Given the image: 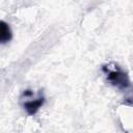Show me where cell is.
<instances>
[{"mask_svg": "<svg viewBox=\"0 0 133 133\" xmlns=\"http://www.w3.org/2000/svg\"><path fill=\"white\" fill-rule=\"evenodd\" d=\"M45 103V97L44 96H39L37 99L35 100H31V101H26L24 103V108L27 111V113L29 115H34L38 109L44 105Z\"/></svg>", "mask_w": 133, "mask_h": 133, "instance_id": "cell-2", "label": "cell"}, {"mask_svg": "<svg viewBox=\"0 0 133 133\" xmlns=\"http://www.w3.org/2000/svg\"><path fill=\"white\" fill-rule=\"evenodd\" d=\"M102 71L105 73L107 80L117 88H127L130 86V79L126 72H124L119 66L115 65L114 69H111L109 65H103Z\"/></svg>", "mask_w": 133, "mask_h": 133, "instance_id": "cell-1", "label": "cell"}, {"mask_svg": "<svg viewBox=\"0 0 133 133\" xmlns=\"http://www.w3.org/2000/svg\"><path fill=\"white\" fill-rule=\"evenodd\" d=\"M0 24H1L0 25V42L2 44H5L11 39V36H12L11 30L8 24L5 23L4 21H1Z\"/></svg>", "mask_w": 133, "mask_h": 133, "instance_id": "cell-3", "label": "cell"}]
</instances>
